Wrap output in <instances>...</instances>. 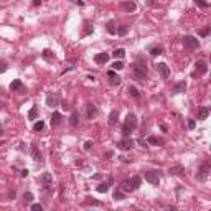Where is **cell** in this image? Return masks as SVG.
Segmentation results:
<instances>
[{
    "label": "cell",
    "instance_id": "18",
    "mask_svg": "<svg viewBox=\"0 0 211 211\" xmlns=\"http://www.w3.org/2000/svg\"><path fill=\"white\" fill-rule=\"evenodd\" d=\"M32 157L35 162H41L43 158H41V152L38 150V147L36 145H32Z\"/></svg>",
    "mask_w": 211,
    "mask_h": 211
},
{
    "label": "cell",
    "instance_id": "15",
    "mask_svg": "<svg viewBox=\"0 0 211 211\" xmlns=\"http://www.w3.org/2000/svg\"><path fill=\"white\" fill-rule=\"evenodd\" d=\"M94 61H96L97 65H106V63L109 61V54H107V53H97V54L94 56Z\"/></svg>",
    "mask_w": 211,
    "mask_h": 211
},
{
    "label": "cell",
    "instance_id": "24",
    "mask_svg": "<svg viewBox=\"0 0 211 211\" xmlns=\"http://www.w3.org/2000/svg\"><path fill=\"white\" fill-rule=\"evenodd\" d=\"M112 56H114V58H117V59H122L125 56V50H124V48H117V50H114Z\"/></svg>",
    "mask_w": 211,
    "mask_h": 211
},
{
    "label": "cell",
    "instance_id": "1",
    "mask_svg": "<svg viewBox=\"0 0 211 211\" xmlns=\"http://www.w3.org/2000/svg\"><path fill=\"white\" fill-rule=\"evenodd\" d=\"M134 78L137 81H145L147 79V63L142 58H138L135 66H134Z\"/></svg>",
    "mask_w": 211,
    "mask_h": 211
},
{
    "label": "cell",
    "instance_id": "50",
    "mask_svg": "<svg viewBox=\"0 0 211 211\" xmlns=\"http://www.w3.org/2000/svg\"><path fill=\"white\" fill-rule=\"evenodd\" d=\"M0 132H2V125H0Z\"/></svg>",
    "mask_w": 211,
    "mask_h": 211
},
{
    "label": "cell",
    "instance_id": "47",
    "mask_svg": "<svg viewBox=\"0 0 211 211\" xmlns=\"http://www.w3.org/2000/svg\"><path fill=\"white\" fill-rule=\"evenodd\" d=\"M61 107H63V109H65V111H69V106L66 104V102H65V104H63V106H61Z\"/></svg>",
    "mask_w": 211,
    "mask_h": 211
},
{
    "label": "cell",
    "instance_id": "7",
    "mask_svg": "<svg viewBox=\"0 0 211 211\" xmlns=\"http://www.w3.org/2000/svg\"><path fill=\"white\" fill-rule=\"evenodd\" d=\"M40 183L43 185V188H50V186L53 185V175L51 173H48V171L43 173V175L40 177Z\"/></svg>",
    "mask_w": 211,
    "mask_h": 211
},
{
    "label": "cell",
    "instance_id": "10",
    "mask_svg": "<svg viewBox=\"0 0 211 211\" xmlns=\"http://www.w3.org/2000/svg\"><path fill=\"white\" fill-rule=\"evenodd\" d=\"M120 8L125 10V12L132 13V12H135V10H137V5H135L132 0H124V2H120Z\"/></svg>",
    "mask_w": 211,
    "mask_h": 211
},
{
    "label": "cell",
    "instance_id": "27",
    "mask_svg": "<svg viewBox=\"0 0 211 211\" xmlns=\"http://www.w3.org/2000/svg\"><path fill=\"white\" fill-rule=\"evenodd\" d=\"M106 30H107V33H111V35H116V30H117V28H116V23H114V22H109V23L106 25Z\"/></svg>",
    "mask_w": 211,
    "mask_h": 211
},
{
    "label": "cell",
    "instance_id": "16",
    "mask_svg": "<svg viewBox=\"0 0 211 211\" xmlns=\"http://www.w3.org/2000/svg\"><path fill=\"white\" fill-rule=\"evenodd\" d=\"M86 112H87V119H94L97 116V107L92 104H87L86 106Z\"/></svg>",
    "mask_w": 211,
    "mask_h": 211
},
{
    "label": "cell",
    "instance_id": "2",
    "mask_svg": "<svg viewBox=\"0 0 211 211\" xmlns=\"http://www.w3.org/2000/svg\"><path fill=\"white\" fill-rule=\"evenodd\" d=\"M135 129H137V117H135L134 114H127L125 122H124V125H122V134L127 137V135H129L132 130H135Z\"/></svg>",
    "mask_w": 211,
    "mask_h": 211
},
{
    "label": "cell",
    "instance_id": "17",
    "mask_svg": "<svg viewBox=\"0 0 211 211\" xmlns=\"http://www.w3.org/2000/svg\"><path fill=\"white\" fill-rule=\"evenodd\" d=\"M129 181H130V185H132V188H134V190H138V188H140V185H142V178L138 177V175H134L132 178H129Z\"/></svg>",
    "mask_w": 211,
    "mask_h": 211
},
{
    "label": "cell",
    "instance_id": "37",
    "mask_svg": "<svg viewBox=\"0 0 211 211\" xmlns=\"http://www.w3.org/2000/svg\"><path fill=\"white\" fill-rule=\"evenodd\" d=\"M122 68H124V63H122V61H116V63L112 65V69H114V71H119V69H122Z\"/></svg>",
    "mask_w": 211,
    "mask_h": 211
},
{
    "label": "cell",
    "instance_id": "31",
    "mask_svg": "<svg viewBox=\"0 0 211 211\" xmlns=\"http://www.w3.org/2000/svg\"><path fill=\"white\" fill-rule=\"evenodd\" d=\"M127 92L130 94L132 97H138V89L135 87V86H129V89H127Z\"/></svg>",
    "mask_w": 211,
    "mask_h": 211
},
{
    "label": "cell",
    "instance_id": "40",
    "mask_svg": "<svg viewBox=\"0 0 211 211\" xmlns=\"http://www.w3.org/2000/svg\"><path fill=\"white\" fill-rule=\"evenodd\" d=\"M210 30H211V26H206L203 30H200V35H201V36H208V35H210Z\"/></svg>",
    "mask_w": 211,
    "mask_h": 211
},
{
    "label": "cell",
    "instance_id": "11",
    "mask_svg": "<svg viewBox=\"0 0 211 211\" xmlns=\"http://www.w3.org/2000/svg\"><path fill=\"white\" fill-rule=\"evenodd\" d=\"M157 71H158V74H160L163 79H167L168 76H170V68L165 65V63H158V65H157Z\"/></svg>",
    "mask_w": 211,
    "mask_h": 211
},
{
    "label": "cell",
    "instance_id": "41",
    "mask_svg": "<svg viewBox=\"0 0 211 211\" xmlns=\"http://www.w3.org/2000/svg\"><path fill=\"white\" fill-rule=\"evenodd\" d=\"M30 208H32V210H35V211H41V210H43V204H40V203H35V204H32Z\"/></svg>",
    "mask_w": 211,
    "mask_h": 211
},
{
    "label": "cell",
    "instance_id": "20",
    "mask_svg": "<svg viewBox=\"0 0 211 211\" xmlns=\"http://www.w3.org/2000/svg\"><path fill=\"white\" fill-rule=\"evenodd\" d=\"M59 124H61V114H59V112H53V116H51V125H53V127H58Z\"/></svg>",
    "mask_w": 211,
    "mask_h": 211
},
{
    "label": "cell",
    "instance_id": "13",
    "mask_svg": "<svg viewBox=\"0 0 211 211\" xmlns=\"http://www.w3.org/2000/svg\"><path fill=\"white\" fill-rule=\"evenodd\" d=\"M195 66H196V71L200 74H206L208 73V63L204 59H198L196 63H195Z\"/></svg>",
    "mask_w": 211,
    "mask_h": 211
},
{
    "label": "cell",
    "instance_id": "48",
    "mask_svg": "<svg viewBox=\"0 0 211 211\" xmlns=\"http://www.w3.org/2000/svg\"><path fill=\"white\" fill-rule=\"evenodd\" d=\"M92 178H96V180H99V178H102V175H101V173H97V175H94Z\"/></svg>",
    "mask_w": 211,
    "mask_h": 211
},
{
    "label": "cell",
    "instance_id": "36",
    "mask_svg": "<svg viewBox=\"0 0 211 211\" xmlns=\"http://www.w3.org/2000/svg\"><path fill=\"white\" fill-rule=\"evenodd\" d=\"M107 190H109V185H106V183H101L97 186V193H106Z\"/></svg>",
    "mask_w": 211,
    "mask_h": 211
},
{
    "label": "cell",
    "instance_id": "43",
    "mask_svg": "<svg viewBox=\"0 0 211 211\" xmlns=\"http://www.w3.org/2000/svg\"><path fill=\"white\" fill-rule=\"evenodd\" d=\"M91 147H92V142L91 140H87V142L84 144V150H91Z\"/></svg>",
    "mask_w": 211,
    "mask_h": 211
},
{
    "label": "cell",
    "instance_id": "39",
    "mask_svg": "<svg viewBox=\"0 0 211 211\" xmlns=\"http://www.w3.org/2000/svg\"><path fill=\"white\" fill-rule=\"evenodd\" d=\"M23 200H25V203H32V201H33V195L30 193V191H26L25 195H23Z\"/></svg>",
    "mask_w": 211,
    "mask_h": 211
},
{
    "label": "cell",
    "instance_id": "8",
    "mask_svg": "<svg viewBox=\"0 0 211 211\" xmlns=\"http://www.w3.org/2000/svg\"><path fill=\"white\" fill-rule=\"evenodd\" d=\"M10 91L12 92H25V86L20 79H13L10 83Z\"/></svg>",
    "mask_w": 211,
    "mask_h": 211
},
{
    "label": "cell",
    "instance_id": "44",
    "mask_svg": "<svg viewBox=\"0 0 211 211\" xmlns=\"http://www.w3.org/2000/svg\"><path fill=\"white\" fill-rule=\"evenodd\" d=\"M7 71V65L5 63H0V73H5Z\"/></svg>",
    "mask_w": 211,
    "mask_h": 211
},
{
    "label": "cell",
    "instance_id": "49",
    "mask_svg": "<svg viewBox=\"0 0 211 211\" xmlns=\"http://www.w3.org/2000/svg\"><path fill=\"white\" fill-rule=\"evenodd\" d=\"M2 109H3V102H2V101H0V111H2Z\"/></svg>",
    "mask_w": 211,
    "mask_h": 211
},
{
    "label": "cell",
    "instance_id": "45",
    "mask_svg": "<svg viewBox=\"0 0 211 211\" xmlns=\"http://www.w3.org/2000/svg\"><path fill=\"white\" fill-rule=\"evenodd\" d=\"M20 171H22V173H20L22 177H28V170H26V168H23V170H20Z\"/></svg>",
    "mask_w": 211,
    "mask_h": 211
},
{
    "label": "cell",
    "instance_id": "38",
    "mask_svg": "<svg viewBox=\"0 0 211 211\" xmlns=\"http://www.w3.org/2000/svg\"><path fill=\"white\" fill-rule=\"evenodd\" d=\"M195 3H196L198 7H201V8H208V7H210V3L204 2V0H195Z\"/></svg>",
    "mask_w": 211,
    "mask_h": 211
},
{
    "label": "cell",
    "instance_id": "19",
    "mask_svg": "<svg viewBox=\"0 0 211 211\" xmlns=\"http://www.w3.org/2000/svg\"><path fill=\"white\" fill-rule=\"evenodd\" d=\"M208 116H210V109H208L206 106H203V107H200V111H198V119H201V120H204V119H208Z\"/></svg>",
    "mask_w": 211,
    "mask_h": 211
},
{
    "label": "cell",
    "instance_id": "23",
    "mask_svg": "<svg viewBox=\"0 0 211 211\" xmlns=\"http://www.w3.org/2000/svg\"><path fill=\"white\" fill-rule=\"evenodd\" d=\"M36 116H38V106H33L32 109L28 111V119H30V120H35Z\"/></svg>",
    "mask_w": 211,
    "mask_h": 211
},
{
    "label": "cell",
    "instance_id": "35",
    "mask_svg": "<svg viewBox=\"0 0 211 211\" xmlns=\"http://www.w3.org/2000/svg\"><path fill=\"white\" fill-rule=\"evenodd\" d=\"M86 204H89V206H102V203H101V201H96V200H91V198H87V200H86Z\"/></svg>",
    "mask_w": 211,
    "mask_h": 211
},
{
    "label": "cell",
    "instance_id": "30",
    "mask_svg": "<svg viewBox=\"0 0 211 211\" xmlns=\"http://www.w3.org/2000/svg\"><path fill=\"white\" fill-rule=\"evenodd\" d=\"M43 58H45L46 61H54V54H53L50 50H45V51H43Z\"/></svg>",
    "mask_w": 211,
    "mask_h": 211
},
{
    "label": "cell",
    "instance_id": "4",
    "mask_svg": "<svg viewBox=\"0 0 211 211\" xmlns=\"http://www.w3.org/2000/svg\"><path fill=\"white\" fill-rule=\"evenodd\" d=\"M183 45H185V48H188V50H196L198 46H200V40L195 38V36H191V35H186L183 38Z\"/></svg>",
    "mask_w": 211,
    "mask_h": 211
},
{
    "label": "cell",
    "instance_id": "3",
    "mask_svg": "<svg viewBox=\"0 0 211 211\" xmlns=\"http://www.w3.org/2000/svg\"><path fill=\"white\" fill-rule=\"evenodd\" d=\"M144 177H145V180H147L150 185H153V186H157V185L160 183V175H158V171H155V170L145 171Z\"/></svg>",
    "mask_w": 211,
    "mask_h": 211
},
{
    "label": "cell",
    "instance_id": "6",
    "mask_svg": "<svg viewBox=\"0 0 211 211\" xmlns=\"http://www.w3.org/2000/svg\"><path fill=\"white\" fill-rule=\"evenodd\" d=\"M208 173H210V163H203L201 165V168L198 171V181H206V178H208Z\"/></svg>",
    "mask_w": 211,
    "mask_h": 211
},
{
    "label": "cell",
    "instance_id": "28",
    "mask_svg": "<svg viewBox=\"0 0 211 211\" xmlns=\"http://www.w3.org/2000/svg\"><path fill=\"white\" fill-rule=\"evenodd\" d=\"M78 117H79V114H78L76 111H73L71 119H69V124H71L73 127H76V125H78Z\"/></svg>",
    "mask_w": 211,
    "mask_h": 211
},
{
    "label": "cell",
    "instance_id": "26",
    "mask_svg": "<svg viewBox=\"0 0 211 211\" xmlns=\"http://www.w3.org/2000/svg\"><path fill=\"white\" fill-rule=\"evenodd\" d=\"M127 33H129V26H119L116 30V35H119V36H125Z\"/></svg>",
    "mask_w": 211,
    "mask_h": 211
},
{
    "label": "cell",
    "instance_id": "9",
    "mask_svg": "<svg viewBox=\"0 0 211 211\" xmlns=\"http://www.w3.org/2000/svg\"><path fill=\"white\" fill-rule=\"evenodd\" d=\"M132 145H134V140H132V138H124V140H120L117 144V149L122 150V152H127V150L132 149Z\"/></svg>",
    "mask_w": 211,
    "mask_h": 211
},
{
    "label": "cell",
    "instance_id": "34",
    "mask_svg": "<svg viewBox=\"0 0 211 211\" xmlns=\"http://www.w3.org/2000/svg\"><path fill=\"white\" fill-rule=\"evenodd\" d=\"M162 51H163L162 46H155V48H152L150 50V54L152 56H157V54H162Z\"/></svg>",
    "mask_w": 211,
    "mask_h": 211
},
{
    "label": "cell",
    "instance_id": "5",
    "mask_svg": "<svg viewBox=\"0 0 211 211\" xmlns=\"http://www.w3.org/2000/svg\"><path fill=\"white\" fill-rule=\"evenodd\" d=\"M59 101H61V94L59 92H50L46 96V106H50V107L59 106Z\"/></svg>",
    "mask_w": 211,
    "mask_h": 211
},
{
    "label": "cell",
    "instance_id": "46",
    "mask_svg": "<svg viewBox=\"0 0 211 211\" xmlns=\"http://www.w3.org/2000/svg\"><path fill=\"white\" fill-rule=\"evenodd\" d=\"M33 5H35V7H38V5H41V0H35V2H33Z\"/></svg>",
    "mask_w": 211,
    "mask_h": 211
},
{
    "label": "cell",
    "instance_id": "33",
    "mask_svg": "<svg viewBox=\"0 0 211 211\" xmlns=\"http://www.w3.org/2000/svg\"><path fill=\"white\" fill-rule=\"evenodd\" d=\"M43 127H45V122H43V120H38V122H35V125H33V130L40 132V130H43Z\"/></svg>",
    "mask_w": 211,
    "mask_h": 211
},
{
    "label": "cell",
    "instance_id": "12",
    "mask_svg": "<svg viewBox=\"0 0 211 211\" xmlns=\"http://www.w3.org/2000/svg\"><path fill=\"white\" fill-rule=\"evenodd\" d=\"M107 78H109V84H111V86H119V84H120V78L116 74L114 69L107 71Z\"/></svg>",
    "mask_w": 211,
    "mask_h": 211
},
{
    "label": "cell",
    "instance_id": "22",
    "mask_svg": "<svg viewBox=\"0 0 211 211\" xmlns=\"http://www.w3.org/2000/svg\"><path fill=\"white\" fill-rule=\"evenodd\" d=\"M119 120V111H112L111 114H109V124L111 125H116Z\"/></svg>",
    "mask_w": 211,
    "mask_h": 211
},
{
    "label": "cell",
    "instance_id": "29",
    "mask_svg": "<svg viewBox=\"0 0 211 211\" xmlns=\"http://www.w3.org/2000/svg\"><path fill=\"white\" fill-rule=\"evenodd\" d=\"M120 188L124 191H134V188H132V185H130V181L129 180H124L122 181V185H120Z\"/></svg>",
    "mask_w": 211,
    "mask_h": 211
},
{
    "label": "cell",
    "instance_id": "21",
    "mask_svg": "<svg viewBox=\"0 0 211 211\" xmlns=\"http://www.w3.org/2000/svg\"><path fill=\"white\" fill-rule=\"evenodd\" d=\"M185 89H186V83H178V84H175V87H173V94H180V92H185Z\"/></svg>",
    "mask_w": 211,
    "mask_h": 211
},
{
    "label": "cell",
    "instance_id": "14",
    "mask_svg": "<svg viewBox=\"0 0 211 211\" xmlns=\"http://www.w3.org/2000/svg\"><path fill=\"white\" fill-rule=\"evenodd\" d=\"M168 173L170 175H178V177H185V168L181 165H175V167H170Z\"/></svg>",
    "mask_w": 211,
    "mask_h": 211
},
{
    "label": "cell",
    "instance_id": "32",
    "mask_svg": "<svg viewBox=\"0 0 211 211\" xmlns=\"http://www.w3.org/2000/svg\"><path fill=\"white\" fill-rule=\"evenodd\" d=\"M114 200H116V201L124 200V190H116L114 191Z\"/></svg>",
    "mask_w": 211,
    "mask_h": 211
},
{
    "label": "cell",
    "instance_id": "25",
    "mask_svg": "<svg viewBox=\"0 0 211 211\" xmlns=\"http://www.w3.org/2000/svg\"><path fill=\"white\" fill-rule=\"evenodd\" d=\"M147 144H150V145H162V144H163V140H162V138H157L155 135H152V137L147 138Z\"/></svg>",
    "mask_w": 211,
    "mask_h": 211
},
{
    "label": "cell",
    "instance_id": "42",
    "mask_svg": "<svg viewBox=\"0 0 211 211\" xmlns=\"http://www.w3.org/2000/svg\"><path fill=\"white\" fill-rule=\"evenodd\" d=\"M195 127H196V122H195L193 119H188V129H191V130H193Z\"/></svg>",
    "mask_w": 211,
    "mask_h": 211
}]
</instances>
